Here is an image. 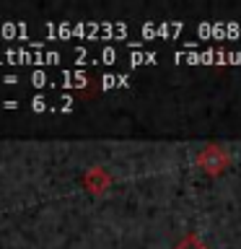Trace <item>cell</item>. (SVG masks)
<instances>
[{"mask_svg":"<svg viewBox=\"0 0 241 249\" xmlns=\"http://www.w3.org/2000/svg\"><path fill=\"white\" fill-rule=\"evenodd\" d=\"M197 163L205 171H210V174H218V171H223L228 166V156H225V151L221 145H207L205 151L197 156Z\"/></svg>","mask_w":241,"mask_h":249,"instance_id":"6da1fadb","label":"cell"},{"mask_svg":"<svg viewBox=\"0 0 241 249\" xmlns=\"http://www.w3.org/2000/svg\"><path fill=\"white\" fill-rule=\"evenodd\" d=\"M86 184H88L93 192H101V190L109 184V179H106V174H104L101 169H93L91 174H86Z\"/></svg>","mask_w":241,"mask_h":249,"instance_id":"7a4b0ae2","label":"cell"},{"mask_svg":"<svg viewBox=\"0 0 241 249\" xmlns=\"http://www.w3.org/2000/svg\"><path fill=\"white\" fill-rule=\"evenodd\" d=\"M176 249H207V247L202 244V241H200L197 236H194V233H189V236H187V239H184Z\"/></svg>","mask_w":241,"mask_h":249,"instance_id":"3957f363","label":"cell"}]
</instances>
